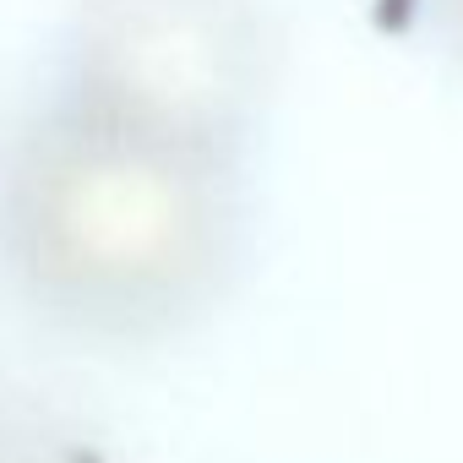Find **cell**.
I'll return each mask as SVG.
<instances>
[{
	"label": "cell",
	"mask_w": 463,
	"mask_h": 463,
	"mask_svg": "<svg viewBox=\"0 0 463 463\" xmlns=\"http://www.w3.org/2000/svg\"><path fill=\"white\" fill-rule=\"evenodd\" d=\"M28 229L55 279L131 300L169 289L202 246L180 147L99 115L33 175Z\"/></svg>",
	"instance_id": "1"
}]
</instances>
